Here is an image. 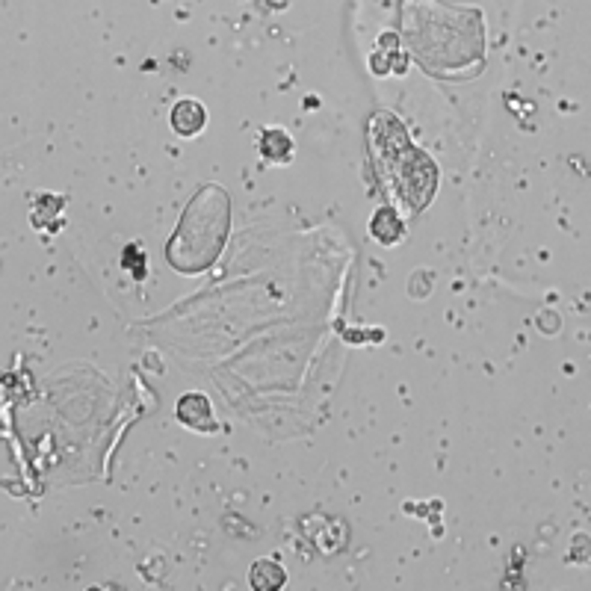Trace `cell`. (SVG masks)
Listing matches in <instances>:
<instances>
[{
  "instance_id": "6da1fadb",
  "label": "cell",
  "mask_w": 591,
  "mask_h": 591,
  "mask_svg": "<svg viewBox=\"0 0 591 591\" xmlns=\"http://www.w3.org/2000/svg\"><path fill=\"white\" fill-rule=\"evenodd\" d=\"M405 36L414 57L429 68L453 71L482 60V18L473 9H447L432 0H408Z\"/></svg>"
},
{
  "instance_id": "7a4b0ae2",
  "label": "cell",
  "mask_w": 591,
  "mask_h": 591,
  "mask_svg": "<svg viewBox=\"0 0 591 591\" xmlns=\"http://www.w3.org/2000/svg\"><path fill=\"white\" fill-rule=\"evenodd\" d=\"M228 228H231L228 193L216 184H207L187 204V210L166 246V258L178 272H187V275L204 272L222 255V246L228 240Z\"/></svg>"
},
{
  "instance_id": "3957f363",
  "label": "cell",
  "mask_w": 591,
  "mask_h": 591,
  "mask_svg": "<svg viewBox=\"0 0 591 591\" xmlns=\"http://www.w3.org/2000/svg\"><path fill=\"white\" fill-rule=\"evenodd\" d=\"M175 414H178V420H181L184 426H190V429H196V432H204V435L216 432V414H213V405H210V399L204 394H196V391H193V394L181 396Z\"/></svg>"
},
{
  "instance_id": "277c9868",
  "label": "cell",
  "mask_w": 591,
  "mask_h": 591,
  "mask_svg": "<svg viewBox=\"0 0 591 591\" xmlns=\"http://www.w3.org/2000/svg\"><path fill=\"white\" fill-rule=\"evenodd\" d=\"M207 125V110L196 98H184L172 107V128L181 136H198Z\"/></svg>"
},
{
  "instance_id": "5b68a950",
  "label": "cell",
  "mask_w": 591,
  "mask_h": 591,
  "mask_svg": "<svg viewBox=\"0 0 591 591\" xmlns=\"http://www.w3.org/2000/svg\"><path fill=\"white\" fill-rule=\"evenodd\" d=\"M293 136L281 128H269L261 133V154L269 163H290L293 160Z\"/></svg>"
},
{
  "instance_id": "8992f818",
  "label": "cell",
  "mask_w": 591,
  "mask_h": 591,
  "mask_svg": "<svg viewBox=\"0 0 591 591\" xmlns=\"http://www.w3.org/2000/svg\"><path fill=\"white\" fill-rule=\"evenodd\" d=\"M370 231H373V237H376L379 243L394 246L396 240L405 234V225H402V219H399L396 210L382 207V210H376V216H373V222H370Z\"/></svg>"
},
{
  "instance_id": "52a82bcc",
  "label": "cell",
  "mask_w": 591,
  "mask_h": 591,
  "mask_svg": "<svg viewBox=\"0 0 591 591\" xmlns=\"http://www.w3.org/2000/svg\"><path fill=\"white\" fill-rule=\"evenodd\" d=\"M249 580H252V586L258 591H275L287 583V571H284L278 562H272V559H258V562L252 565Z\"/></svg>"
}]
</instances>
